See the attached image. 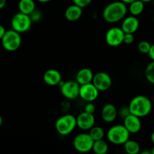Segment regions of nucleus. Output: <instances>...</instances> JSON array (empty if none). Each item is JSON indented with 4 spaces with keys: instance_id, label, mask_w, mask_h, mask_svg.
Returning <instances> with one entry per match:
<instances>
[{
    "instance_id": "nucleus-31",
    "label": "nucleus",
    "mask_w": 154,
    "mask_h": 154,
    "mask_svg": "<svg viewBox=\"0 0 154 154\" xmlns=\"http://www.w3.org/2000/svg\"><path fill=\"white\" fill-rule=\"evenodd\" d=\"M148 56L152 61H154V44L151 45V48H150V51L148 53Z\"/></svg>"
},
{
    "instance_id": "nucleus-34",
    "label": "nucleus",
    "mask_w": 154,
    "mask_h": 154,
    "mask_svg": "<svg viewBox=\"0 0 154 154\" xmlns=\"http://www.w3.org/2000/svg\"><path fill=\"white\" fill-rule=\"evenodd\" d=\"M120 1H121L122 2L125 3L126 5H129V4H131L132 2L135 1V0H120Z\"/></svg>"
},
{
    "instance_id": "nucleus-12",
    "label": "nucleus",
    "mask_w": 154,
    "mask_h": 154,
    "mask_svg": "<svg viewBox=\"0 0 154 154\" xmlns=\"http://www.w3.org/2000/svg\"><path fill=\"white\" fill-rule=\"evenodd\" d=\"M77 126L82 130H90L94 126L96 119L93 114H90L86 111L80 113L76 117Z\"/></svg>"
},
{
    "instance_id": "nucleus-29",
    "label": "nucleus",
    "mask_w": 154,
    "mask_h": 154,
    "mask_svg": "<svg viewBox=\"0 0 154 154\" xmlns=\"http://www.w3.org/2000/svg\"><path fill=\"white\" fill-rule=\"evenodd\" d=\"M84 111L94 114L95 111H96V106L93 104V102H87L85 105V108H84Z\"/></svg>"
},
{
    "instance_id": "nucleus-4",
    "label": "nucleus",
    "mask_w": 154,
    "mask_h": 154,
    "mask_svg": "<svg viewBox=\"0 0 154 154\" xmlns=\"http://www.w3.org/2000/svg\"><path fill=\"white\" fill-rule=\"evenodd\" d=\"M77 126L76 117L72 114H65L57 119L55 129L60 135L66 136L72 133Z\"/></svg>"
},
{
    "instance_id": "nucleus-38",
    "label": "nucleus",
    "mask_w": 154,
    "mask_h": 154,
    "mask_svg": "<svg viewBox=\"0 0 154 154\" xmlns=\"http://www.w3.org/2000/svg\"><path fill=\"white\" fill-rule=\"evenodd\" d=\"M2 123H3L2 117V116L0 115V127H1V126H2Z\"/></svg>"
},
{
    "instance_id": "nucleus-6",
    "label": "nucleus",
    "mask_w": 154,
    "mask_h": 154,
    "mask_svg": "<svg viewBox=\"0 0 154 154\" xmlns=\"http://www.w3.org/2000/svg\"><path fill=\"white\" fill-rule=\"evenodd\" d=\"M32 23V21L29 15L20 11L15 14L11 20V26L12 29L15 30L20 34L29 31L31 28Z\"/></svg>"
},
{
    "instance_id": "nucleus-37",
    "label": "nucleus",
    "mask_w": 154,
    "mask_h": 154,
    "mask_svg": "<svg viewBox=\"0 0 154 154\" xmlns=\"http://www.w3.org/2000/svg\"><path fill=\"white\" fill-rule=\"evenodd\" d=\"M37 1L42 3H46V2H51V0H37Z\"/></svg>"
},
{
    "instance_id": "nucleus-42",
    "label": "nucleus",
    "mask_w": 154,
    "mask_h": 154,
    "mask_svg": "<svg viewBox=\"0 0 154 154\" xmlns=\"http://www.w3.org/2000/svg\"><path fill=\"white\" fill-rule=\"evenodd\" d=\"M153 23H154V14H153Z\"/></svg>"
},
{
    "instance_id": "nucleus-39",
    "label": "nucleus",
    "mask_w": 154,
    "mask_h": 154,
    "mask_svg": "<svg viewBox=\"0 0 154 154\" xmlns=\"http://www.w3.org/2000/svg\"><path fill=\"white\" fill-rule=\"evenodd\" d=\"M141 1L144 2V3H146V2H153V0H141Z\"/></svg>"
},
{
    "instance_id": "nucleus-9",
    "label": "nucleus",
    "mask_w": 154,
    "mask_h": 154,
    "mask_svg": "<svg viewBox=\"0 0 154 154\" xmlns=\"http://www.w3.org/2000/svg\"><path fill=\"white\" fill-rule=\"evenodd\" d=\"M124 34L121 27H112L105 34V42L111 47H118L123 43Z\"/></svg>"
},
{
    "instance_id": "nucleus-28",
    "label": "nucleus",
    "mask_w": 154,
    "mask_h": 154,
    "mask_svg": "<svg viewBox=\"0 0 154 154\" xmlns=\"http://www.w3.org/2000/svg\"><path fill=\"white\" fill-rule=\"evenodd\" d=\"M29 16L30 17H31L32 22H38V21L40 20L41 18H42V13H41V11H39L38 10L35 9Z\"/></svg>"
},
{
    "instance_id": "nucleus-35",
    "label": "nucleus",
    "mask_w": 154,
    "mask_h": 154,
    "mask_svg": "<svg viewBox=\"0 0 154 154\" xmlns=\"http://www.w3.org/2000/svg\"><path fill=\"white\" fill-rule=\"evenodd\" d=\"M150 140H151V142L153 143L154 145V131L151 133V135H150Z\"/></svg>"
},
{
    "instance_id": "nucleus-21",
    "label": "nucleus",
    "mask_w": 154,
    "mask_h": 154,
    "mask_svg": "<svg viewBox=\"0 0 154 154\" xmlns=\"http://www.w3.org/2000/svg\"><path fill=\"white\" fill-rule=\"evenodd\" d=\"M124 150L128 154H138L141 152L139 144L134 140H128L124 144Z\"/></svg>"
},
{
    "instance_id": "nucleus-36",
    "label": "nucleus",
    "mask_w": 154,
    "mask_h": 154,
    "mask_svg": "<svg viewBox=\"0 0 154 154\" xmlns=\"http://www.w3.org/2000/svg\"><path fill=\"white\" fill-rule=\"evenodd\" d=\"M141 154H151V151L150 150H144V151L140 152Z\"/></svg>"
},
{
    "instance_id": "nucleus-13",
    "label": "nucleus",
    "mask_w": 154,
    "mask_h": 154,
    "mask_svg": "<svg viewBox=\"0 0 154 154\" xmlns=\"http://www.w3.org/2000/svg\"><path fill=\"white\" fill-rule=\"evenodd\" d=\"M123 125L130 134L138 133L141 129V121L140 117L132 114H129L123 119Z\"/></svg>"
},
{
    "instance_id": "nucleus-41",
    "label": "nucleus",
    "mask_w": 154,
    "mask_h": 154,
    "mask_svg": "<svg viewBox=\"0 0 154 154\" xmlns=\"http://www.w3.org/2000/svg\"><path fill=\"white\" fill-rule=\"evenodd\" d=\"M153 104L154 105V95H153Z\"/></svg>"
},
{
    "instance_id": "nucleus-40",
    "label": "nucleus",
    "mask_w": 154,
    "mask_h": 154,
    "mask_svg": "<svg viewBox=\"0 0 154 154\" xmlns=\"http://www.w3.org/2000/svg\"><path fill=\"white\" fill-rule=\"evenodd\" d=\"M150 151H151V154H154V145H153V147L151 148Z\"/></svg>"
},
{
    "instance_id": "nucleus-10",
    "label": "nucleus",
    "mask_w": 154,
    "mask_h": 154,
    "mask_svg": "<svg viewBox=\"0 0 154 154\" xmlns=\"http://www.w3.org/2000/svg\"><path fill=\"white\" fill-rule=\"evenodd\" d=\"M99 90L95 87L93 83L81 85L79 96L87 102H93L97 99L99 94Z\"/></svg>"
},
{
    "instance_id": "nucleus-20",
    "label": "nucleus",
    "mask_w": 154,
    "mask_h": 154,
    "mask_svg": "<svg viewBox=\"0 0 154 154\" xmlns=\"http://www.w3.org/2000/svg\"><path fill=\"white\" fill-rule=\"evenodd\" d=\"M144 10V2L141 0H135L129 5L128 11L133 16H138L141 14Z\"/></svg>"
},
{
    "instance_id": "nucleus-33",
    "label": "nucleus",
    "mask_w": 154,
    "mask_h": 154,
    "mask_svg": "<svg viewBox=\"0 0 154 154\" xmlns=\"http://www.w3.org/2000/svg\"><path fill=\"white\" fill-rule=\"evenodd\" d=\"M6 0H0V10L5 6Z\"/></svg>"
},
{
    "instance_id": "nucleus-24",
    "label": "nucleus",
    "mask_w": 154,
    "mask_h": 154,
    "mask_svg": "<svg viewBox=\"0 0 154 154\" xmlns=\"http://www.w3.org/2000/svg\"><path fill=\"white\" fill-rule=\"evenodd\" d=\"M144 75L150 84H154V61L149 63L145 69Z\"/></svg>"
},
{
    "instance_id": "nucleus-17",
    "label": "nucleus",
    "mask_w": 154,
    "mask_h": 154,
    "mask_svg": "<svg viewBox=\"0 0 154 154\" xmlns=\"http://www.w3.org/2000/svg\"><path fill=\"white\" fill-rule=\"evenodd\" d=\"M83 14V8L73 4L69 6L65 11V17L70 22H75L79 20Z\"/></svg>"
},
{
    "instance_id": "nucleus-23",
    "label": "nucleus",
    "mask_w": 154,
    "mask_h": 154,
    "mask_svg": "<svg viewBox=\"0 0 154 154\" xmlns=\"http://www.w3.org/2000/svg\"><path fill=\"white\" fill-rule=\"evenodd\" d=\"M90 132H89V134H90V136L92 137L93 140L95 141H98V140L103 139L104 136H105V131L100 126H93L91 129H90Z\"/></svg>"
},
{
    "instance_id": "nucleus-27",
    "label": "nucleus",
    "mask_w": 154,
    "mask_h": 154,
    "mask_svg": "<svg viewBox=\"0 0 154 154\" xmlns=\"http://www.w3.org/2000/svg\"><path fill=\"white\" fill-rule=\"evenodd\" d=\"M135 41V37L132 33H125L123 38V43L126 45H131Z\"/></svg>"
},
{
    "instance_id": "nucleus-25",
    "label": "nucleus",
    "mask_w": 154,
    "mask_h": 154,
    "mask_svg": "<svg viewBox=\"0 0 154 154\" xmlns=\"http://www.w3.org/2000/svg\"><path fill=\"white\" fill-rule=\"evenodd\" d=\"M150 48H151V45L147 41H141L138 45V51L143 54H148Z\"/></svg>"
},
{
    "instance_id": "nucleus-11",
    "label": "nucleus",
    "mask_w": 154,
    "mask_h": 154,
    "mask_svg": "<svg viewBox=\"0 0 154 154\" xmlns=\"http://www.w3.org/2000/svg\"><path fill=\"white\" fill-rule=\"evenodd\" d=\"M92 83L99 91L103 92L111 88L112 85V79L108 73L100 72L94 75Z\"/></svg>"
},
{
    "instance_id": "nucleus-32",
    "label": "nucleus",
    "mask_w": 154,
    "mask_h": 154,
    "mask_svg": "<svg viewBox=\"0 0 154 154\" xmlns=\"http://www.w3.org/2000/svg\"><path fill=\"white\" fill-rule=\"evenodd\" d=\"M5 32H6V30H5V27L3 26L2 25H1V24H0V40L2 38L3 36H4V35L5 34Z\"/></svg>"
},
{
    "instance_id": "nucleus-14",
    "label": "nucleus",
    "mask_w": 154,
    "mask_h": 154,
    "mask_svg": "<svg viewBox=\"0 0 154 154\" xmlns=\"http://www.w3.org/2000/svg\"><path fill=\"white\" fill-rule=\"evenodd\" d=\"M139 20L135 16H129L124 17L121 24V29L125 33L134 34L139 28Z\"/></svg>"
},
{
    "instance_id": "nucleus-16",
    "label": "nucleus",
    "mask_w": 154,
    "mask_h": 154,
    "mask_svg": "<svg viewBox=\"0 0 154 154\" xmlns=\"http://www.w3.org/2000/svg\"><path fill=\"white\" fill-rule=\"evenodd\" d=\"M43 80L49 86H57L62 81V75L58 70L48 69L43 75Z\"/></svg>"
},
{
    "instance_id": "nucleus-5",
    "label": "nucleus",
    "mask_w": 154,
    "mask_h": 154,
    "mask_svg": "<svg viewBox=\"0 0 154 154\" xmlns=\"http://www.w3.org/2000/svg\"><path fill=\"white\" fill-rule=\"evenodd\" d=\"M1 41L2 45L5 50L13 52L19 49L22 43V38L20 33L14 29H10L6 31L5 34L4 35Z\"/></svg>"
},
{
    "instance_id": "nucleus-30",
    "label": "nucleus",
    "mask_w": 154,
    "mask_h": 154,
    "mask_svg": "<svg viewBox=\"0 0 154 154\" xmlns=\"http://www.w3.org/2000/svg\"><path fill=\"white\" fill-rule=\"evenodd\" d=\"M119 114H120V116L123 119H124L126 116H128L129 114H130V111H129V107H127V108H121V110H120V112H119Z\"/></svg>"
},
{
    "instance_id": "nucleus-18",
    "label": "nucleus",
    "mask_w": 154,
    "mask_h": 154,
    "mask_svg": "<svg viewBox=\"0 0 154 154\" xmlns=\"http://www.w3.org/2000/svg\"><path fill=\"white\" fill-rule=\"evenodd\" d=\"M94 74L91 69L88 68H83L80 69L76 75V81L80 85L89 84L93 81Z\"/></svg>"
},
{
    "instance_id": "nucleus-1",
    "label": "nucleus",
    "mask_w": 154,
    "mask_h": 154,
    "mask_svg": "<svg viewBox=\"0 0 154 154\" xmlns=\"http://www.w3.org/2000/svg\"><path fill=\"white\" fill-rule=\"evenodd\" d=\"M128 8L125 3L121 1H115L109 3L104 8L102 17L107 23H115L126 17Z\"/></svg>"
},
{
    "instance_id": "nucleus-2",
    "label": "nucleus",
    "mask_w": 154,
    "mask_h": 154,
    "mask_svg": "<svg viewBox=\"0 0 154 154\" xmlns=\"http://www.w3.org/2000/svg\"><path fill=\"white\" fill-rule=\"evenodd\" d=\"M128 107L130 114L141 118L147 116L151 112L153 102L147 96L139 95L132 98Z\"/></svg>"
},
{
    "instance_id": "nucleus-3",
    "label": "nucleus",
    "mask_w": 154,
    "mask_h": 154,
    "mask_svg": "<svg viewBox=\"0 0 154 154\" xmlns=\"http://www.w3.org/2000/svg\"><path fill=\"white\" fill-rule=\"evenodd\" d=\"M130 132L124 125H114L108 129L107 138L109 142L115 145H123L129 139Z\"/></svg>"
},
{
    "instance_id": "nucleus-19",
    "label": "nucleus",
    "mask_w": 154,
    "mask_h": 154,
    "mask_svg": "<svg viewBox=\"0 0 154 154\" xmlns=\"http://www.w3.org/2000/svg\"><path fill=\"white\" fill-rule=\"evenodd\" d=\"M20 12L30 15L35 10V2L34 0H20L18 3Z\"/></svg>"
},
{
    "instance_id": "nucleus-8",
    "label": "nucleus",
    "mask_w": 154,
    "mask_h": 154,
    "mask_svg": "<svg viewBox=\"0 0 154 154\" xmlns=\"http://www.w3.org/2000/svg\"><path fill=\"white\" fill-rule=\"evenodd\" d=\"M59 86L62 95L66 99H75L79 96L81 85L76 81H67L66 82L62 81Z\"/></svg>"
},
{
    "instance_id": "nucleus-15",
    "label": "nucleus",
    "mask_w": 154,
    "mask_h": 154,
    "mask_svg": "<svg viewBox=\"0 0 154 154\" xmlns=\"http://www.w3.org/2000/svg\"><path fill=\"white\" fill-rule=\"evenodd\" d=\"M118 115V111L117 108L113 104H106L102 108L101 111L102 118L105 123H112L117 118Z\"/></svg>"
},
{
    "instance_id": "nucleus-26",
    "label": "nucleus",
    "mask_w": 154,
    "mask_h": 154,
    "mask_svg": "<svg viewBox=\"0 0 154 154\" xmlns=\"http://www.w3.org/2000/svg\"><path fill=\"white\" fill-rule=\"evenodd\" d=\"M72 2H73V4L84 8L91 4L92 0H72Z\"/></svg>"
},
{
    "instance_id": "nucleus-7",
    "label": "nucleus",
    "mask_w": 154,
    "mask_h": 154,
    "mask_svg": "<svg viewBox=\"0 0 154 154\" xmlns=\"http://www.w3.org/2000/svg\"><path fill=\"white\" fill-rule=\"evenodd\" d=\"M94 140L89 133L83 132L77 135L73 139V147L79 153H88L93 150Z\"/></svg>"
},
{
    "instance_id": "nucleus-22",
    "label": "nucleus",
    "mask_w": 154,
    "mask_h": 154,
    "mask_svg": "<svg viewBox=\"0 0 154 154\" xmlns=\"http://www.w3.org/2000/svg\"><path fill=\"white\" fill-rule=\"evenodd\" d=\"M92 150L96 154H105L108 151V143L103 139L95 141Z\"/></svg>"
},
{
    "instance_id": "nucleus-43",
    "label": "nucleus",
    "mask_w": 154,
    "mask_h": 154,
    "mask_svg": "<svg viewBox=\"0 0 154 154\" xmlns=\"http://www.w3.org/2000/svg\"><path fill=\"white\" fill-rule=\"evenodd\" d=\"M153 6H154V0L153 1Z\"/></svg>"
}]
</instances>
